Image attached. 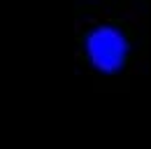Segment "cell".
<instances>
[{"mask_svg": "<svg viewBox=\"0 0 151 149\" xmlns=\"http://www.w3.org/2000/svg\"><path fill=\"white\" fill-rule=\"evenodd\" d=\"M142 17L130 7H91L77 17L79 65L93 77H121L142 56Z\"/></svg>", "mask_w": 151, "mask_h": 149, "instance_id": "6da1fadb", "label": "cell"}]
</instances>
